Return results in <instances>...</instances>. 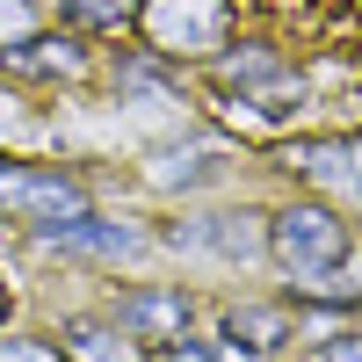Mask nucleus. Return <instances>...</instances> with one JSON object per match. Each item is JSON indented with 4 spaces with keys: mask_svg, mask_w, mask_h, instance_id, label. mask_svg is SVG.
<instances>
[{
    "mask_svg": "<svg viewBox=\"0 0 362 362\" xmlns=\"http://www.w3.org/2000/svg\"><path fill=\"white\" fill-rule=\"evenodd\" d=\"M37 247L66 254V261H124V254H145V232L102 218V210H80V218H66V225H44Z\"/></svg>",
    "mask_w": 362,
    "mask_h": 362,
    "instance_id": "0eeeda50",
    "label": "nucleus"
},
{
    "mask_svg": "<svg viewBox=\"0 0 362 362\" xmlns=\"http://www.w3.org/2000/svg\"><path fill=\"white\" fill-rule=\"evenodd\" d=\"M160 362H225V355H218V341H210V334H181V341L160 348Z\"/></svg>",
    "mask_w": 362,
    "mask_h": 362,
    "instance_id": "4468645a",
    "label": "nucleus"
},
{
    "mask_svg": "<svg viewBox=\"0 0 362 362\" xmlns=\"http://www.w3.org/2000/svg\"><path fill=\"white\" fill-rule=\"evenodd\" d=\"M44 37V0H0V58Z\"/></svg>",
    "mask_w": 362,
    "mask_h": 362,
    "instance_id": "f8f14e48",
    "label": "nucleus"
},
{
    "mask_svg": "<svg viewBox=\"0 0 362 362\" xmlns=\"http://www.w3.org/2000/svg\"><path fill=\"white\" fill-rule=\"evenodd\" d=\"M160 247L218 268H261L268 261V210H181L160 232Z\"/></svg>",
    "mask_w": 362,
    "mask_h": 362,
    "instance_id": "f03ea898",
    "label": "nucleus"
},
{
    "mask_svg": "<svg viewBox=\"0 0 362 362\" xmlns=\"http://www.w3.org/2000/svg\"><path fill=\"white\" fill-rule=\"evenodd\" d=\"M138 29L167 66H181V58L210 66L232 44V0H138Z\"/></svg>",
    "mask_w": 362,
    "mask_h": 362,
    "instance_id": "7ed1b4c3",
    "label": "nucleus"
},
{
    "mask_svg": "<svg viewBox=\"0 0 362 362\" xmlns=\"http://www.w3.org/2000/svg\"><path fill=\"white\" fill-rule=\"evenodd\" d=\"M312 362H362V326H341L334 341H319V355Z\"/></svg>",
    "mask_w": 362,
    "mask_h": 362,
    "instance_id": "2eb2a0df",
    "label": "nucleus"
},
{
    "mask_svg": "<svg viewBox=\"0 0 362 362\" xmlns=\"http://www.w3.org/2000/svg\"><path fill=\"white\" fill-rule=\"evenodd\" d=\"M0 362H66V348L37 341V334H8V341H0Z\"/></svg>",
    "mask_w": 362,
    "mask_h": 362,
    "instance_id": "ddd939ff",
    "label": "nucleus"
},
{
    "mask_svg": "<svg viewBox=\"0 0 362 362\" xmlns=\"http://www.w3.org/2000/svg\"><path fill=\"white\" fill-rule=\"evenodd\" d=\"M283 174H297L305 189H319V196H355L362 203V138L355 131H334V138H290L283 145Z\"/></svg>",
    "mask_w": 362,
    "mask_h": 362,
    "instance_id": "423d86ee",
    "label": "nucleus"
},
{
    "mask_svg": "<svg viewBox=\"0 0 362 362\" xmlns=\"http://www.w3.org/2000/svg\"><path fill=\"white\" fill-rule=\"evenodd\" d=\"M0 210L22 218L29 232H44V225H66L80 210H95V196H87V181L66 174V167H8L0 160Z\"/></svg>",
    "mask_w": 362,
    "mask_h": 362,
    "instance_id": "20e7f679",
    "label": "nucleus"
},
{
    "mask_svg": "<svg viewBox=\"0 0 362 362\" xmlns=\"http://www.w3.org/2000/svg\"><path fill=\"white\" fill-rule=\"evenodd\" d=\"M232 167V145L225 138H181V145H160L153 160H145V189H160V196H196V189H210Z\"/></svg>",
    "mask_w": 362,
    "mask_h": 362,
    "instance_id": "6e6552de",
    "label": "nucleus"
},
{
    "mask_svg": "<svg viewBox=\"0 0 362 362\" xmlns=\"http://www.w3.org/2000/svg\"><path fill=\"white\" fill-rule=\"evenodd\" d=\"M51 341L66 348V362H145V348H138L109 312H73V319H58Z\"/></svg>",
    "mask_w": 362,
    "mask_h": 362,
    "instance_id": "1a4fd4ad",
    "label": "nucleus"
},
{
    "mask_svg": "<svg viewBox=\"0 0 362 362\" xmlns=\"http://www.w3.org/2000/svg\"><path fill=\"white\" fill-rule=\"evenodd\" d=\"M268 261L283 268V283H290V305H334V312H355V297L362 283L348 276V261H355V225L341 218L334 203H283V210H268Z\"/></svg>",
    "mask_w": 362,
    "mask_h": 362,
    "instance_id": "f257e3e1",
    "label": "nucleus"
},
{
    "mask_svg": "<svg viewBox=\"0 0 362 362\" xmlns=\"http://www.w3.org/2000/svg\"><path fill=\"white\" fill-rule=\"evenodd\" d=\"M44 8L66 29H80V37H109V29L138 22V0H44Z\"/></svg>",
    "mask_w": 362,
    "mask_h": 362,
    "instance_id": "9b49d317",
    "label": "nucleus"
},
{
    "mask_svg": "<svg viewBox=\"0 0 362 362\" xmlns=\"http://www.w3.org/2000/svg\"><path fill=\"white\" fill-rule=\"evenodd\" d=\"M15 80H80L87 73V44L80 37H29L22 51L0 58Z\"/></svg>",
    "mask_w": 362,
    "mask_h": 362,
    "instance_id": "9d476101",
    "label": "nucleus"
},
{
    "mask_svg": "<svg viewBox=\"0 0 362 362\" xmlns=\"http://www.w3.org/2000/svg\"><path fill=\"white\" fill-rule=\"evenodd\" d=\"M109 319L124 326L145 355H160L167 341H181L196 326V297L181 290V283H131V290L109 297Z\"/></svg>",
    "mask_w": 362,
    "mask_h": 362,
    "instance_id": "39448f33",
    "label": "nucleus"
},
{
    "mask_svg": "<svg viewBox=\"0 0 362 362\" xmlns=\"http://www.w3.org/2000/svg\"><path fill=\"white\" fill-rule=\"evenodd\" d=\"M0 319H8V283H0Z\"/></svg>",
    "mask_w": 362,
    "mask_h": 362,
    "instance_id": "dca6fc26",
    "label": "nucleus"
}]
</instances>
